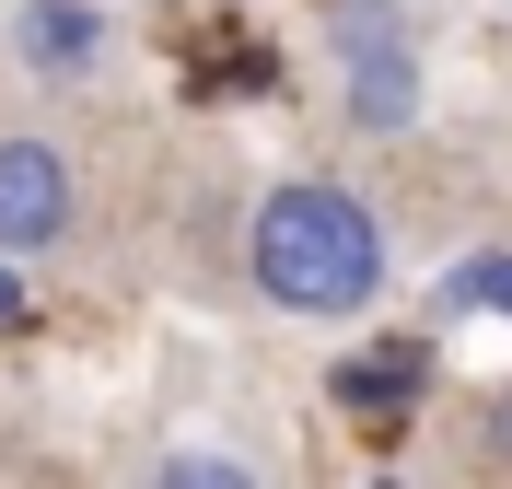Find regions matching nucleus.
<instances>
[{"label": "nucleus", "instance_id": "nucleus-8", "mask_svg": "<svg viewBox=\"0 0 512 489\" xmlns=\"http://www.w3.org/2000/svg\"><path fill=\"white\" fill-rule=\"evenodd\" d=\"M501 455H512V408H501Z\"/></svg>", "mask_w": 512, "mask_h": 489}, {"label": "nucleus", "instance_id": "nucleus-6", "mask_svg": "<svg viewBox=\"0 0 512 489\" xmlns=\"http://www.w3.org/2000/svg\"><path fill=\"white\" fill-rule=\"evenodd\" d=\"M454 303H466V315H512V257H478V268H454Z\"/></svg>", "mask_w": 512, "mask_h": 489}, {"label": "nucleus", "instance_id": "nucleus-7", "mask_svg": "<svg viewBox=\"0 0 512 489\" xmlns=\"http://www.w3.org/2000/svg\"><path fill=\"white\" fill-rule=\"evenodd\" d=\"M0 326H24V257H0Z\"/></svg>", "mask_w": 512, "mask_h": 489}, {"label": "nucleus", "instance_id": "nucleus-5", "mask_svg": "<svg viewBox=\"0 0 512 489\" xmlns=\"http://www.w3.org/2000/svg\"><path fill=\"white\" fill-rule=\"evenodd\" d=\"M152 478H163V489H256L268 466H256L245 443H175V455H163Z\"/></svg>", "mask_w": 512, "mask_h": 489}, {"label": "nucleus", "instance_id": "nucleus-1", "mask_svg": "<svg viewBox=\"0 0 512 489\" xmlns=\"http://www.w3.org/2000/svg\"><path fill=\"white\" fill-rule=\"evenodd\" d=\"M245 268L280 315H361L384 292V222H373V198L338 187V175H291V187L256 198Z\"/></svg>", "mask_w": 512, "mask_h": 489}, {"label": "nucleus", "instance_id": "nucleus-3", "mask_svg": "<svg viewBox=\"0 0 512 489\" xmlns=\"http://www.w3.org/2000/svg\"><path fill=\"white\" fill-rule=\"evenodd\" d=\"M70 222H82V175H70L59 140L12 129L0 140V257H59Z\"/></svg>", "mask_w": 512, "mask_h": 489}, {"label": "nucleus", "instance_id": "nucleus-2", "mask_svg": "<svg viewBox=\"0 0 512 489\" xmlns=\"http://www.w3.org/2000/svg\"><path fill=\"white\" fill-rule=\"evenodd\" d=\"M419 105H431L419 35L384 12V0H350V12H338V117H350L361 140H408Z\"/></svg>", "mask_w": 512, "mask_h": 489}, {"label": "nucleus", "instance_id": "nucleus-4", "mask_svg": "<svg viewBox=\"0 0 512 489\" xmlns=\"http://www.w3.org/2000/svg\"><path fill=\"white\" fill-rule=\"evenodd\" d=\"M12 59H24L35 82H94V70H105V12H94V0H24Z\"/></svg>", "mask_w": 512, "mask_h": 489}]
</instances>
